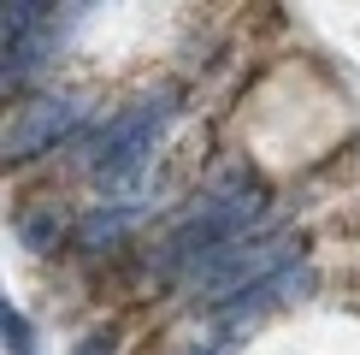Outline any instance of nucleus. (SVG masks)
Returning a JSON list of instances; mask_svg holds the SVG:
<instances>
[{
	"label": "nucleus",
	"mask_w": 360,
	"mask_h": 355,
	"mask_svg": "<svg viewBox=\"0 0 360 355\" xmlns=\"http://www.w3.org/2000/svg\"><path fill=\"white\" fill-rule=\"evenodd\" d=\"M290 266H295V237H283V231L278 237H243V243L195 261L189 266V290H195L201 308H231V302H243L248 290H260V285H272L278 273H290Z\"/></svg>",
	"instance_id": "obj_1"
},
{
	"label": "nucleus",
	"mask_w": 360,
	"mask_h": 355,
	"mask_svg": "<svg viewBox=\"0 0 360 355\" xmlns=\"http://www.w3.org/2000/svg\"><path fill=\"white\" fill-rule=\"evenodd\" d=\"M172 107H177V89H160V95L130 101V107L101 130V142H95V178H101V189L118 196V189H130L142 178L148 148L160 142V125L172 118Z\"/></svg>",
	"instance_id": "obj_2"
},
{
	"label": "nucleus",
	"mask_w": 360,
	"mask_h": 355,
	"mask_svg": "<svg viewBox=\"0 0 360 355\" xmlns=\"http://www.w3.org/2000/svg\"><path fill=\"white\" fill-rule=\"evenodd\" d=\"M71 125H77V101H65V95H36V101H30V107L6 125V166L41 154V148H53Z\"/></svg>",
	"instance_id": "obj_3"
},
{
	"label": "nucleus",
	"mask_w": 360,
	"mask_h": 355,
	"mask_svg": "<svg viewBox=\"0 0 360 355\" xmlns=\"http://www.w3.org/2000/svg\"><path fill=\"white\" fill-rule=\"evenodd\" d=\"M124 225H130V213H95V219H83V225H77V249H83V255H101V249H112L118 237H124Z\"/></svg>",
	"instance_id": "obj_4"
},
{
	"label": "nucleus",
	"mask_w": 360,
	"mask_h": 355,
	"mask_svg": "<svg viewBox=\"0 0 360 355\" xmlns=\"http://www.w3.org/2000/svg\"><path fill=\"white\" fill-rule=\"evenodd\" d=\"M0 332H6V349L12 355H30V320L24 314H12V308H6V314H0Z\"/></svg>",
	"instance_id": "obj_5"
}]
</instances>
